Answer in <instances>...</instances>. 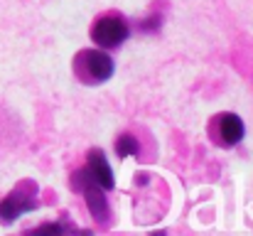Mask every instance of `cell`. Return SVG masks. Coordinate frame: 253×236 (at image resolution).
<instances>
[{
    "mask_svg": "<svg viewBox=\"0 0 253 236\" xmlns=\"http://www.w3.org/2000/svg\"><path fill=\"white\" fill-rule=\"evenodd\" d=\"M77 74L84 81L101 84L113 74V59L101 49H86L77 57Z\"/></svg>",
    "mask_w": 253,
    "mask_h": 236,
    "instance_id": "6da1fadb",
    "label": "cell"
},
{
    "mask_svg": "<svg viewBox=\"0 0 253 236\" xmlns=\"http://www.w3.org/2000/svg\"><path fill=\"white\" fill-rule=\"evenodd\" d=\"M116 153L121 157H133L138 153V141L133 138V136H128V133H123L118 141H116Z\"/></svg>",
    "mask_w": 253,
    "mask_h": 236,
    "instance_id": "52a82bcc",
    "label": "cell"
},
{
    "mask_svg": "<svg viewBox=\"0 0 253 236\" xmlns=\"http://www.w3.org/2000/svg\"><path fill=\"white\" fill-rule=\"evenodd\" d=\"M86 172L91 175V180H93L96 185H101V189H111V187L116 185L113 170H111L108 160L103 155V150H98V148H93V150L88 153V167H86Z\"/></svg>",
    "mask_w": 253,
    "mask_h": 236,
    "instance_id": "8992f818",
    "label": "cell"
},
{
    "mask_svg": "<svg viewBox=\"0 0 253 236\" xmlns=\"http://www.w3.org/2000/svg\"><path fill=\"white\" fill-rule=\"evenodd\" d=\"M91 37L98 47L113 49V47H121L123 40L128 37V25L121 15H103V17L96 20V25L91 30Z\"/></svg>",
    "mask_w": 253,
    "mask_h": 236,
    "instance_id": "7a4b0ae2",
    "label": "cell"
},
{
    "mask_svg": "<svg viewBox=\"0 0 253 236\" xmlns=\"http://www.w3.org/2000/svg\"><path fill=\"white\" fill-rule=\"evenodd\" d=\"M40 232H52V234H62V232H64V227H59V224H42V227H40Z\"/></svg>",
    "mask_w": 253,
    "mask_h": 236,
    "instance_id": "ba28073f",
    "label": "cell"
},
{
    "mask_svg": "<svg viewBox=\"0 0 253 236\" xmlns=\"http://www.w3.org/2000/svg\"><path fill=\"white\" fill-rule=\"evenodd\" d=\"M69 185H72L74 189L84 192L86 207H88L91 217H96L98 222H106V217H108V202H106V197H103V192H101V185H96L86 170L74 172V177L69 180Z\"/></svg>",
    "mask_w": 253,
    "mask_h": 236,
    "instance_id": "3957f363",
    "label": "cell"
},
{
    "mask_svg": "<svg viewBox=\"0 0 253 236\" xmlns=\"http://www.w3.org/2000/svg\"><path fill=\"white\" fill-rule=\"evenodd\" d=\"M35 207H37L35 197H32V194H25V192H22V185H20L12 194H7V197L0 202V219H2V222H15L20 214H25V212L35 209Z\"/></svg>",
    "mask_w": 253,
    "mask_h": 236,
    "instance_id": "277c9868",
    "label": "cell"
},
{
    "mask_svg": "<svg viewBox=\"0 0 253 236\" xmlns=\"http://www.w3.org/2000/svg\"><path fill=\"white\" fill-rule=\"evenodd\" d=\"M216 136H219V143L221 145H226V148L236 145L244 138V121L236 113H221V116H216Z\"/></svg>",
    "mask_w": 253,
    "mask_h": 236,
    "instance_id": "5b68a950",
    "label": "cell"
}]
</instances>
